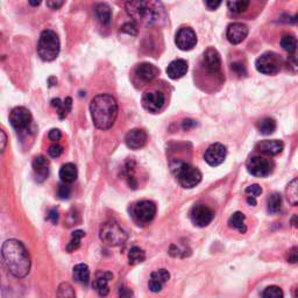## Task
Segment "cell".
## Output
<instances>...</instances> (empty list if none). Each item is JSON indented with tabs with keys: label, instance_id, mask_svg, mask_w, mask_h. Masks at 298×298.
<instances>
[{
	"label": "cell",
	"instance_id": "bcb514c9",
	"mask_svg": "<svg viewBox=\"0 0 298 298\" xmlns=\"http://www.w3.org/2000/svg\"><path fill=\"white\" fill-rule=\"evenodd\" d=\"M64 5V2H47V6L51 10H58Z\"/></svg>",
	"mask_w": 298,
	"mask_h": 298
},
{
	"label": "cell",
	"instance_id": "7a4b0ae2",
	"mask_svg": "<svg viewBox=\"0 0 298 298\" xmlns=\"http://www.w3.org/2000/svg\"><path fill=\"white\" fill-rule=\"evenodd\" d=\"M90 112L94 126L103 131L108 130L118 116V103L111 94H98L91 100Z\"/></svg>",
	"mask_w": 298,
	"mask_h": 298
},
{
	"label": "cell",
	"instance_id": "60d3db41",
	"mask_svg": "<svg viewBox=\"0 0 298 298\" xmlns=\"http://www.w3.org/2000/svg\"><path fill=\"white\" fill-rule=\"evenodd\" d=\"M62 153H63V147L61 145H57V143H55V145H51L48 149V154L51 157H54V158L61 156Z\"/></svg>",
	"mask_w": 298,
	"mask_h": 298
},
{
	"label": "cell",
	"instance_id": "9a60e30c",
	"mask_svg": "<svg viewBox=\"0 0 298 298\" xmlns=\"http://www.w3.org/2000/svg\"><path fill=\"white\" fill-rule=\"evenodd\" d=\"M226 155H227V149L221 143H213L209 148L206 149L204 160L212 167L221 164L225 161Z\"/></svg>",
	"mask_w": 298,
	"mask_h": 298
},
{
	"label": "cell",
	"instance_id": "11a10c76",
	"mask_svg": "<svg viewBox=\"0 0 298 298\" xmlns=\"http://www.w3.org/2000/svg\"><path fill=\"white\" fill-rule=\"evenodd\" d=\"M297 21H298V16H297V17H295V18H293L292 20H291V22H297Z\"/></svg>",
	"mask_w": 298,
	"mask_h": 298
},
{
	"label": "cell",
	"instance_id": "d6986e66",
	"mask_svg": "<svg viewBox=\"0 0 298 298\" xmlns=\"http://www.w3.org/2000/svg\"><path fill=\"white\" fill-rule=\"evenodd\" d=\"M169 278H170V274H169L168 270L158 269L154 271V273H152V276H150L148 283L150 291L160 292L163 285L169 281Z\"/></svg>",
	"mask_w": 298,
	"mask_h": 298
},
{
	"label": "cell",
	"instance_id": "ba28073f",
	"mask_svg": "<svg viewBox=\"0 0 298 298\" xmlns=\"http://www.w3.org/2000/svg\"><path fill=\"white\" fill-rule=\"evenodd\" d=\"M10 122L14 130H17L18 132H24L31 125L32 114L26 107L18 106L11 112Z\"/></svg>",
	"mask_w": 298,
	"mask_h": 298
},
{
	"label": "cell",
	"instance_id": "f1b7e54d",
	"mask_svg": "<svg viewBox=\"0 0 298 298\" xmlns=\"http://www.w3.org/2000/svg\"><path fill=\"white\" fill-rule=\"evenodd\" d=\"M286 201L292 206L298 205V178L291 181L285 189Z\"/></svg>",
	"mask_w": 298,
	"mask_h": 298
},
{
	"label": "cell",
	"instance_id": "b9f144b4",
	"mask_svg": "<svg viewBox=\"0 0 298 298\" xmlns=\"http://www.w3.org/2000/svg\"><path fill=\"white\" fill-rule=\"evenodd\" d=\"M122 31L124 33H127L130 34V35H137V26H135L134 22H127V24H125L122 27Z\"/></svg>",
	"mask_w": 298,
	"mask_h": 298
},
{
	"label": "cell",
	"instance_id": "7bdbcfd3",
	"mask_svg": "<svg viewBox=\"0 0 298 298\" xmlns=\"http://www.w3.org/2000/svg\"><path fill=\"white\" fill-rule=\"evenodd\" d=\"M48 138L50 139L51 141H58V140H61V138H62L61 131L57 130V128H54V130H51L50 132H49Z\"/></svg>",
	"mask_w": 298,
	"mask_h": 298
},
{
	"label": "cell",
	"instance_id": "4316f807",
	"mask_svg": "<svg viewBox=\"0 0 298 298\" xmlns=\"http://www.w3.org/2000/svg\"><path fill=\"white\" fill-rule=\"evenodd\" d=\"M74 278L81 284H88L90 281V269L84 263H79L74 268Z\"/></svg>",
	"mask_w": 298,
	"mask_h": 298
},
{
	"label": "cell",
	"instance_id": "681fc988",
	"mask_svg": "<svg viewBox=\"0 0 298 298\" xmlns=\"http://www.w3.org/2000/svg\"><path fill=\"white\" fill-rule=\"evenodd\" d=\"M0 134H2V152H4L6 148V142H7V137L5 131H0Z\"/></svg>",
	"mask_w": 298,
	"mask_h": 298
},
{
	"label": "cell",
	"instance_id": "836d02e7",
	"mask_svg": "<svg viewBox=\"0 0 298 298\" xmlns=\"http://www.w3.org/2000/svg\"><path fill=\"white\" fill-rule=\"evenodd\" d=\"M84 235H85V233L83 231H75V232H73V234H71L70 243L68 244V246H67V251L69 253H71V252H75L76 250H78L79 246H81L82 237Z\"/></svg>",
	"mask_w": 298,
	"mask_h": 298
},
{
	"label": "cell",
	"instance_id": "4fadbf2b",
	"mask_svg": "<svg viewBox=\"0 0 298 298\" xmlns=\"http://www.w3.org/2000/svg\"><path fill=\"white\" fill-rule=\"evenodd\" d=\"M175 42L181 50L188 51L191 50L196 46V43H197V36H196V33L192 28L183 27L177 32Z\"/></svg>",
	"mask_w": 298,
	"mask_h": 298
},
{
	"label": "cell",
	"instance_id": "d4e9b609",
	"mask_svg": "<svg viewBox=\"0 0 298 298\" xmlns=\"http://www.w3.org/2000/svg\"><path fill=\"white\" fill-rule=\"evenodd\" d=\"M77 167L74 163H66L62 165L61 170H59V177H61L62 182L66 184H70L76 181L77 178Z\"/></svg>",
	"mask_w": 298,
	"mask_h": 298
},
{
	"label": "cell",
	"instance_id": "44dd1931",
	"mask_svg": "<svg viewBox=\"0 0 298 298\" xmlns=\"http://www.w3.org/2000/svg\"><path fill=\"white\" fill-rule=\"evenodd\" d=\"M283 148H284V145H283L282 141H278V140H265V141L259 142L258 145H256V149H258L259 152L270 156L280 154L283 150Z\"/></svg>",
	"mask_w": 298,
	"mask_h": 298
},
{
	"label": "cell",
	"instance_id": "5bb4252c",
	"mask_svg": "<svg viewBox=\"0 0 298 298\" xmlns=\"http://www.w3.org/2000/svg\"><path fill=\"white\" fill-rule=\"evenodd\" d=\"M164 101V94L161 91H149L142 97V106L150 113H156L163 107Z\"/></svg>",
	"mask_w": 298,
	"mask_h": 298
},
{
	"label": "cell",
	"instance_id": "8d00e7d4",
	"mask_svg": "<svg viewBox=\"0 0 298 298\" xmlns=\"http://www.w3.org/2000/svg\"><path fill=\"white\" fill-rule=\"evenodd\" d=\"M284 297V293H283V290L280 286L276 285H270L263 290L262 292V298H283Z\"/></svg>",
	"mask_w": 298,
	"mask_h": 298
},
{
	"label": "cell",
	"instance_id": "52a82bcc",
	"mask_svg": "<svg viewBox=\"0 0 298 298\" xmlns=\"http://www.w3.org/2000/svg\"><path fill=\"white\" fill-rule=\"evenodd\" d=\"M156 214V205L150 201L135 203L131 207V216L138 225H147L154 219Z\"/></svg>",
	"mask_w": 298,
	"mask_h": 298
},
{
	"label": "cell",
	"instance_id": "cb8c5ba5",
	"mask_svg": "<svg viewBox=\"0 0 298 298\" xmlns=\"http://www.w3.org/2000/svg\"><path fill=\"white\" fill-rule=\"evenodd\" d=\"M51 105L56 108V111H57L59 119H64L69 114L71 108H73V99H71L70 97L66 98L64 100H61L59 98H55V99L51 100Z\"/></svg>",
	"mask_w": 298,
	"mask_h": 298
},
{
	"label": "cell",
	"instance_id": "1f68e13d",
	"mask_svg": "<svg viewBox=\"0 0 298 298\" xmlns=\"http://www.w3.org/2000/svg\"><path fill=\"white\" fill-rule=\"evenodd\" d=\"M258 128L261 134L270 135L276 130V122L273 118H263L259 122Z\"/></svg>",
	"mask_w": 298,
	"mask_h": 298
},
{
	"label": "cell",
	"instance_id": "8fae6325",
	"mask_svg": "<svg viewBox=\"0 0 298 298\" xmlns=\"http://www.w3.org/2000/svg\"><path fill=\"white\" fill-rule=\"evenodd\" d=\"M191 220L198 227H205L213 220L214 212L211 207L204 204H198L192 207L190 213Z\"/></svg>",
	"mask_w": 298,
	"mask_h": 298
},
{
	"label": "cell",
	"instance_id": "f6af8a7d",
	"mask_svg": "<svg viewBox=\"0 0 298 298\" xmlns=\"http://www.w3.org/2000/svg\"><path fill=\"white\" fill-rule=\"evenodd\" d=\"M47 219L50 220L52 224H57V222H58V211L56 209H51L48 212Z\"/></svg>",
	"mask_w": 298,
	"mask_h": 298
},
{
	"label": "cell",
	"instance_id": "74e56055",
	"mask_svg": "<svg viewBox=\"0 0 298 298\" xmlns=\"http://www.w3.org/2000/svg\"><path fill=\"white\" fill-rule=\"evenodd\" d=\"M285 260L289 263H297L298 262V246H293L286 252Z\"/></svg>",
	"mask_w": 298,
	"mask_h": 298
},
{
	"label": "cell",
	"instance_id": "f907efd6",
	"mask_svg": "<svg viewBox=\"0 0 298 298\" xmlns=\"http://www.w3.org/2000/svg\"><path fill=\"white\" fill-rule=\"evenodd\" d=\"M195 125H196V123L194 122V120L187 119V120H184V122H183V128H184V130H189V128H190L191 126H195Z\"/></svg>",
	"mask_w": 298,
	"mask_h": 298
},
{
	"label": "cell",
	"instance_id": "d6a6232c",
	"mask_svg": "<svg viewBox=\"0 0 298 298\" xmlns=\"http://www.w3.org/2000/svg\"><path fill=\"white\" fill-rule=\"evenodd\" d=\"M281 47L289 54H293L298 49V40L292 35H284L281 39Z\"/></svg>",
	"mask_w": 298,
	"mask_h": 298
},
{
	"label": "cell",
	"instance_id": "f35d334b",
	"mask_svg": "<svg viewBox=\"0 0 298 298\" xmlns=\"http://www.w3.org/2000/svg\"><path fill=\"white\" fill-rule=\"evenodd\" d=\"M70 195H71L70 187L66 183L59 184L58 188H57V196H58V197L61 199H68L70 197Z\"/></svg>",
	"mask_w": 298,
	"mask_h": 298
},
{
	"label": "cell",
	"instance_id": "6da1fadb",
	"mask_svg": "<svg viewBox=\"0 0 298 298\" xmlns=\"http://www.w3.org/2000/svg\"><path fill=\"white\" fill-rule=\"evenodd\" d=\"M4 262L10 273L18 278L26 277L31 270V256L24 244L16 239L6 240L3 245Z\"/></svg>",
	"mask_w": 298,
	"mask_h": 298
},
{
	"label": "cell",
	"instance_id": "db71d44e",
	"mask_svg": "<svg viewBox=\"0 0 298 298\" xmlns=\"http://www.w3.org/2000/svg\"><path fill=\"white\" fill-rule=\"evenodd\" d=\"M40 2H29V5H32V6H39L40 5Z\"/></svg>",
	"mask_w": 298,
	"mask_h": 298
},
{
	"label": "cell",
	"instance_id": "ffe728a7",
	"mask_svg": "<svg viewBox=\"0 0 298 298\" xmlns=\"http://www.w3.org/2000/svg\"><path fill=\"white\" fill-rule=\"evenodd\" d=\"M33 171L37 182L42 183L48 178L49 175V162L44 156H36L33 160Z\"/></svg>",
	"mask_w": 298,
	"mask_h": 298
},
{
	"label": "cell",
	"instance_id": "83f0119b",
	"mask_svg": "<svg viewBox=\"0 0 298 298\" xmlns=\"http://www.w3.org/2000/svg\"><path fill=\"white\" fill-rule=\"evenodd\" d=\"M245 219H246V217L243 212L233 213L228 220V226L231 228L237 229L240 233H246L247 227L245 225Z\"/></svg>",
	"mask_w": 298,
	"mask_h": 298
},
{
	"label": "cell",
	"instance_id": "e0dca14e",
	"mask_svg": "<svg viewBox=\"0 0 298 298\" xmlns=\"http://www.w3.org/2000/svg\"><path fill=\"white\" fill-rule=\"evenodd\" d=\"M247 35H248L247 26L244 24H240V22H234V24L229 25L227 27V33H226L227 40L232 44L241 43L245 39H246Z\"/></svg>",
	"mask_w": 298,
	"mask_h": 298
},
{
	"label": "cell",
	"instance_id": "3957f363",
	"mask_svg": "<svg viewBox=\"0 0 298 298\" xmlns=\"http://www.w3.org/2000/svg\"><path fill=\"white\" fill-rule=\"evenodd\" d=\"M126 11L135 22L143 26L158 24L163 16V7L157 2H128Z\"/></svg>",
	"mask_w": 298,
	"mask_h": 298
},
{
	"label": "cell",
	"instance_id": "ab89813d",
	"mask_svg": "<svg viewBox=\"0 0 298 298\" xmlns=\"http://www.w3.org/2000/svg\"><path fill=\"white\" fill-rule=\"evenodd\" d=\"M261 194H262V188L260 187L259 184H253V186H250L246 189V195L248 197L256 198Z\"/></svg>",
	"mask_w": 298,
	"mask_h": 298
},
{
	"label": "cell",
	"instance_id": "7c38bea8",
	"mask_svg": "<svg viewBox=\"0 0 298 298\" xmlns=\"http://www.w3.org/2000/svg\"><path fill=\"white\" fill-rule=\"evenodd\" d=\"M202 66L207 74L217 75L219 74L221 67L220 55L214 48H207L203 55Z\"/></svg>",
	"mask_w": 298,
	"mask_h": 298
},
{
	"label": "cell",
	"instance_id": "484cf974",
	"mask_svg": "<svg viewBox=\"0 0 298 298\" xmlns=\"http://www.w3.org/2000/svg\"><path fill=\"white\" fill-rule=\"evenodd\" d=\"M94 14L96 18L103 25H110L112 20V11L107 4H98L94 7Z\"/></svg>",
	"mask_w": 298,
	"mask_h": 298
},
{
	"label": "cell",
	"instance_id": "5b68a950",
	"mask_svg": "<svg viewBox=\"0 0 298 298\" xmlns=\"http://www.w3.org/2000/svg\"><path fill=\"white\" fill-rule=\"evenodd\" d=\"M171 170L178 183L186 189L195 188L202 182V172L186 162L175 161L171 163Z\"/></svg>",
	"mask_w": 298,
	"mask_h": 298
},
{
	"label": "cell",
	"instance_id": "e575fe53",
	"mask_svg": "<svg viewBox=\"0 0 298 298\" xmlns=\"http://www.w3.org/2000/svg\"><path fill=\"white\" fill-rule=\"evenodd\" d=\"M57 298H76L74 288L70 283L63 282L59 284L57 289Z\"/></svg>",
	"mask_w": 298,
	"mask_h": 298
},
{
	"label": "cell",
	"instance_id": "4dcf8cb0",
	"mask_svg": "<svg viewBox=\"0 0 298 298\" xmlns=\"http://www.w3.org/2000/svg\"><path fill=\"white\" fill-rule=\"evenodd\" d=\"M282 207V197L280 194H273L268 197L267 210L271 214H276L281 211Z\"/></svg>",
	"mask_w": 298,
	"mask_h": 298
},
{
	"label": "cell",
	"instance_id": "c3c4849f",
	"mask_svg": "<svg viewBox=\"0 0 298 298\" xmlns=\"http://www.w3.org/2000/svg\"><path fill=\"white\" fill-rule=\"evenodd\" d=\"M205 5L209 7V10H216L221 5V2H206Z\"/></svg>",
	"mask_w": 298,
	"mask_h": 298
},
{
	"label": "cell",
	"instance_id": "2e32d148",
	"mask_svg": "<svg viewBox=\"0 0 298 298\" xmlns=\"http://www.w3.org/2000/svg\"><path fill=\"white\" fill-rule=\"evenodd\" d=\"M147 133L143 130L140 128H134V130H131L125 137V142L128 148L138 150L141 149L146 146L147 143Z\"/></svg>",
	"mask_w": 298,
	"mask_h": 298
},
{
	"label": "cell",
	"instance_id": "ee69618b",
	"mask_svg": "<svg viewBox=\"0 0 298 298\" xmlns=\"http://www.w3.org/2000/svg\"><path fill=\"white\" fill-rule=\"evenodd\" d=\"M133 297V291L127 286H122L119 290V298H132Z\"/></svg>",
	"mask_w": 298,
	"mask_h": 298
},
{
	"label": "cell",
	"instance_id": "9f6ffc18",
	"mask_svg": "<svg viewBox=\"0 0 298 298\" xmlns=\"http://www.w3.org/2000/svg\"><path fill=\"white\" fill-rule=\"evenodd\" d=\"M293 296H295V298H298V288L295 290V295Z\"/></svg>",
	"mask_w": 298,
	"mask_h": 298
},
{
	"label": "cell",
	"instance_id": "f5cc1de1",
	"mask_svg": "<svg viewBox=\"0 0 298 298\" xmlns=\"http://www.w3.org/2000/svg\"><path fill=\"white\" fill-rule=\"evenodd\" d=\"M247 203L250 205H253V206H255L256 205V199L255 198H253V197H247Z\"/></svg>",
	"mask_w": 298,
	"mask_h": 298
},
{
	"label": "cell",
	"instance_id": "ac0fdd59",
	"mask_svg": "<svg viewBox=\"0 0 298 298\" xmlns=\"http://www.w3.org/2000/svg\"><path fill=\"white\" fill-rule=\"evenodd\" d=\"M113 275L110 271H98L96 274V277H94L93 281V288L96 291L99 293V296L105 297L107 296V293L110 292V289H108V282L112 280Z\"/></svg>",
	"mask_w": 298,
	"mask_h": 298
},
{
	"label": "cell",
	"instance_id": "816d5d0a",
	"mask_svg": "<svg viewBox=\"0 0 298 298\" xmlns=\"http://www.w3.org/2000/svg\"><path fill=\"white\" fill-rule=\"evenodd\" d=\"M291 224H292V226H295V227L298 228V214H296V216L292 217Z\"/></svg>",
	"mask_w": 298,
	"mask_h": 298
},
{
	"label": "cell",
	"instance_id": "d590c367",
	"mask_svg": "<svg viewBox=\"0 0 298 298\" xmlns=\"http://www.w3.org/2000/svg\"><path fill=\"white\" fill-rule=\"evenodd\" d=\"M250 2L247 0H234V2H228L227 7L233 13H243L248 9Z\"/></svg>",
	"mask_w": 298,
	"mask_h": 298
},
{
	"label": "cell",
	"instance_id": "277c9868",
	"mask_svg": "<svg viewBox=\"0 0 298 298\" xmlns=\"http://www.w3.org/2000/svg\"><path fill=\"white\" fill-rule=\"evenodd\" d=\"M59 39L54 31L46 29L41 33L39 43H37V54L43 61L51 62L59 54Z\"/></svg>",
	"mask_w": 298,
	"mask_h": 298
},
{
	"label": "cell",
	"instance_id": "7402d4cb",
	"mask_svg": "<svg viewBox=\"0 0 298 298\" xmlns=\"http://www.w3.org/2000/svg\"><path fill=\"white\" fill-rule=\"evenodd\" d=\"M188 73V63L182 58L175 59L167 68V75L171 79H180Z\"/></svg>",
	"mask_w": 298,
	"mask_h": 298
},
{
	"label": "cell",
	"instance_id": "9c48e42d",
	"mask_svg": "<svg viewBox=\"0 0 298 298\" xmlns=\"http://www.w3.org/2000/svg\"><path fill=\"white\" fill-rule=\"evenodd\" d=\"M247 170L255 177H267L273 171V163L261 156H252L247 161Z\"/></svg>",
	"mask_w": 298,
	"mask_h": 298
},
{
	"label": "cell",
	"instance_id": "7dc6e473",
	"mask_svg": "<svg viewBox=\"0 0 298 298\" xmlns=\"http://www.w3.org/2000/svg\"><path fill=\"white\" fill-rule=\"evenodd\" d=\"M232 69H234L237 74L241 75V74H246V71H245V68L243 64H239V63H234L232 64Z\"/></svg>",
	"mask_w": 298,
	"mask_h": 298
},
{
	"label": "cell",
	"instance_id": "8992f818",
	"mask_svg": "<svg viewBox=\"0 0 298 298\" xmlns=\"http://www.w3.org/2000/svg\"><path fill=\"white\" fill-rule=\"evenodd\" d=\"M99 236L104 244L111 247H116L125 244L128 235L125 229L120 226L115 220L106 221L101 225Z\"/></svg>",
	"mask_w": 298,
	"mask_h": 298
},
{
	"label": "cell",
	"instance_id": "603a6c76",
	"mask_svg": "<svg viewBox=\"0 0 298 298\" xmlns=\"http://www.w3.org/2000/svg\"><path fill=\"white\" fill-rule=\"evenodd\" d=\"M135 75L141 79L142 82L153 81L158 75V69L150 63H141L135 68Z\"/></svg>",
	"mask_w": 298,
	"mask_h": 298
},
{
	"label": "cell",
	"instance_id": "f546056e",
	"mask_svg": "<svg viewBox=\"0 0 298 298\" xmlns=\"http://www.w3.org/2000/svg\"><path fill=\"white\" fill-rule=\"evenodd\" d=\"M145 259H146V253L145 251L141 250L140 247L134 246L131 248L130 252H128V262H130V265L132 266L139 265V263L145 261Z\"/></svg>",
	"mask_w": 298,
	"mask_h": 298
},
{
	"label": "cell",
	"instance_id": "30bf717a",
	"mask_svg": "<svg viewBox=\"0 0 298 298\" xmlns=\"http://www.w3.org/2000/svg\"><path fill=\"white\" fill-rule=\"evenodd\" d=\"M256 70L263 75H276L280 71V61L275 54H263L256 59Z\"/></svg>",
	"mask_w": 298,
	"mask_h": 298
}]
</instances>
